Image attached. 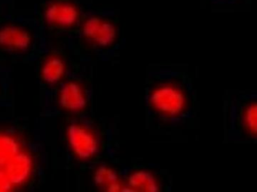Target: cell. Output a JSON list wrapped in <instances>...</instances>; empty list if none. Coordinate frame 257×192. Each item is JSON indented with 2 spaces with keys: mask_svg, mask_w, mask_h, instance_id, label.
Returning a JSON list of instances; mask_svg holds the SVG:
<instances>
[{
  "mask_svg": "<svg viewBox=\"0 0 257 192\" xmlns=\"http://www.w3.org/2000/svg\"><path fill=\"white\" fill-rule=\"evenodd\" d=\"M152 106L162 113L175 115L184 109L186 99L180 90L170 86L161 87L150 95Z\"/></svg>",
  "mask_w": 257,
  "mask_h": 192,
  "instance_id": "6da1fadb",
  "label": "cell"
},
{
  "mask_svg": "<svg viewBox=\"0 0 257 192\" xmlns=\"http://www.w3.org/2000/svg\"><path fill=\"white\" fill-rule=\"evenodd\" d=\"M84 37L100 47L111 46L116 38V29L111 22L97 16L85 21L82 26Z\"/></svg>",
  "mask_w": 257,
  "mask_h": 192,
  "instance_id": "7a4b0ae2",
  "label": "cell"
},
{
  "mask_svg": "<svg viewBox=\"0 0 257 192\" xmlns=\"http://www.w3.org/2000/svg\"><path fill=\"white\" fill-rule=\"evenodd\" d=\"M67 140L72 151L80 159L91 158L98 151L95 137L79 124H73L69 126Z\"/></svg>",
  "mask_w": 257,
  "mask_h": 192,
  "instance_id": "3957f363",
  "label": "cell"
},
{
  "mask_svg": "<svg viewBox=\"0 0 257 192\" xmlns=\"http://www.w3.org/2000/svg\"><path fill=\"white\" fill-rule=\"evenodd\" d=\"M80 17L79 9L71 3L55 2L46 7L44 18L47 24L58 28H71Z\"/></svg>",
  "mask_w": 257,
  "mask_h": 192,
  "instance_id": "277c9868",
  "label": "cell"
},
{
  "mask_svg": "<svg viewBox=\"0 0 257 192\" xmlns=\"http://www.w3.org/2000/svg\"><path fill=\"white\" fill-rule=\"evenodd\" d=\"M32 43L31 34L24 28L7 25L0 28V47L13 52H23Z\"/></svg>",
  "mask_w": 257,
  "mask_h": 192,
  "instance_id": "5b68a950",
  "label": "cell"
},
{
  "mask_svg": "<svg viewBox=\"0 0 257 192\" xmlns=\"http://www.w3.org/2000/svg\"><path fill=\"white\" fill-rule=\"evenodd\" d=\"M2 170L8 177L13 185L23 184L29 178L32 171L33 163L31 157L24 151L18 153Z\"/></svg>",
  "mask_w": 257,
  "mask_h": 192,
  "instance_id": "8992f818",
  "label": "cell"
},
{
  "mask_svg": "<svg viewBox=\"0 0 257 192\" xmlns=\"http://www.w3.org/2000/svg\"><path fill=\"white\" fill-rule=\"evenodd\" d=\"M59 102L64 109L71 112L82 110L86 106V98L81 87L73 82H66L61 87Z\"/></svg>",
  "mask_w": 257,
  "mask_h": 192,
  "instance_id": "52a82bcc",
  "label": "cell"
},
{
  "mask_svg": "<svg viewBox=\"0 0 257 192\" xmlns=\"http://www.w3.org/2000/svg\"><path fill=\"white\" fill-rule=\"evenodd\" d=\"M129 187L133 191H159V185L155 177L145 171H138L132 174L128 179Z\"/></svg>",
  "mask_w": 257,
  "mask_h": 192,
  "instance_id": "ba28073f",
  "label": "cell"
},
{
  "mask_svg": "<svg viewBox=\"0 0 257 192\" xmlns=\"http://www.w3.org/2000/svg\"><path fill=\"white\" fill-rule=\"evenodd\" d=\"M94 181L106 191H121V186L115 171L106 166H100L94 174Z\"/></svg>",
  "mask_w": 257,
  "mask_h": 192,
  "instance_id": "9c48e42d",
  "label": "cell"
},
{
  "mask_svg": "<svg viewBox=\"0 0 257 192\" xmlns=\"http://www.w3.org/2000/svg\"><path fill=\"white\" fill-rule=\"evenodd\" d=\"M65 73V65L59 58L48 60L42 69V77L46 83L55 85L60 82Z\"/></svg>",
  "mask_w": 257,
  "mask_h": 192,
  "instance_id": "30bf717a",
  "label": "cell"
},
{
  "mask_svg": "<svg viewBox=\"0 0 257 192\" xmlns=\"http://www.w3.org/2000/svg\"><path fill=\"white\" fill-rule=\"evenodd\" d=\"M20 151V145L14 138L0 134V167H4Z\"/></svg>",
  "mask_w": 257,
  "mask_h": 192,
  "instance_id": "8fae6325",
  "label": "cell"
},
{
  "mask_svg": "<svg viewBox=\"0 0 257 192\" xmlns=\"http://www.w3.org/2000/svg\"><path fill=\"white\" fill-rule=\"evenodd\" d=\"M244 123L249 132L253 134L256 133V105H251L246 109L244 115Z\"/></svg>",
  "mask_w": 257,
  "mask_h": 192,
  "instance_id": "7c38bea8",
  "label": "cell"
},
{
  "mask_svg": "<svg viewBox=\"0 0 257 192\" xmlns=\"http://www.w3.org/2000/svg\"><path fill=\"white\" fill-rule=\"evenodd\" d=\"M13 187L8 177L0 169V191H7Z\"/></svg>",
  "mask_w": 257,
  "mask_h": 192,
  "instance_id": "4fadbf2b",
  "label": "cell"
}]
</instances>
